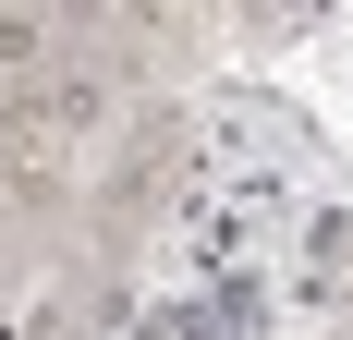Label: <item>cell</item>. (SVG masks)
<instances>
[{"label": "cell", "mask_w": 353, "mask_h": 340, "mask_svg": "<svg viewBox=\"0 0 353 340\" xmlns=\"http://www.w3.org/2000/svg\"><path fill=\"white\" fill-rule=\"evenodd\" d=\"M49 36H61L49 12H0V73H37V61H49Z\"/></svg>", "instance_id": "6da1fadb"}]
</instances>
